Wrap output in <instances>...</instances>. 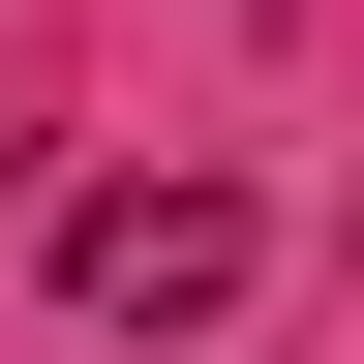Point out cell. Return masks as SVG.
Wrapping results in <instances>:
<instances>
[{
    "instance_id": "cell-1",
    "label": "cell",
    "mask_w": 364,
    "mask_h": 364,
    "mask_svg": "<svg viewBox=\"0 0 364 364\" xmlns=\"http://www.w3.org/2000/svg\"><path fill=\"white\" fill-rule=\"evenodd\" d=\"M243 273H273L243 182H91V213H61V304H91V334H213Z\"/></svg>"
}]
</instances>
